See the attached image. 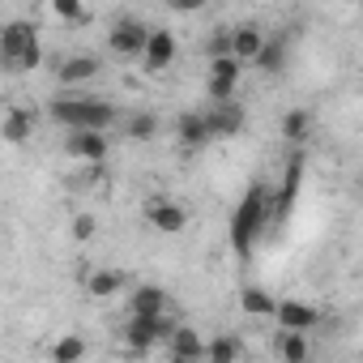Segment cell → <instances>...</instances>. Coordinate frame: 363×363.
Listing matches in <instances>:
<instances>
[{
  "instance_id": "cell-29",
  "label": "cell",
  "mask_w": 363,
  "mask_h": 363,
  "mask_svg": "<svg viewBox=\"0 0 363 363\" xmlns=\"http://www.w3.org/2000/svg\"><path fill=\"white\" fill-rule=\"evenodd\" d=\"M39 60H43V43L35 39V43L26 48V56L18 60V69H13V73H30V69H39Z\"/></svg>"
},
{
  "instance_id": "cell-11",
  "label": "cell",
  "mask_w": 363,
  "mask_h": 363,
  "mask_svg": "<svg viewBox=\"0 0 363 363\" xmlns=\"http://www.w3.org/2000/svg\"><path fill=\"white\" fill-rule=\"evenodd\" d=\"M128 316H141V320H154V316H167V291L162 286H137L128 295Z\"/></svg>"
},
{
  "instance_id": "cell-14",
  "label": "cell",
  "mask_w": 363,
  "mask_h": 363,
  "mask_svg": "<svg viewBox=\"0 0 363 363\" xmlns=\"http://www.w3.org/2000/svg\"><path fill=\"white\" fill-rule=\"evenodd\" d=\"M206 120H210V137H235L244 128V107L240 103H227V107H206Z\"/></svg>"
},
{
  "instance_id": "cell-12",
  "label": "cell",
  "mask_w": 363,
  "mask_h": 363,
  "mask_svg": "<svg viewBox=\"0 0 363 363\" xmlns=\"http://www.w3.org/2000/svg\"><path fill=\"white\" fill-rule=\"evenodd\" d=\"M175 141L184 145V150H197V145H206V141H214L210 137V120H206V111H184L175 120Z\"/></svg>"
},
{
  "instance_id": "cell-25",
  "label": "cell",
  "mask_w": 363,
  "mask_h": 363,
  "mask_svg": "<svg viewBox=\"0 0 363 363\" xmlns=\"http://www.w3.org/2000/svg\"><path fill=\"white\" fill-rule=\"evenodd\" d=\"M206 73H210V77H218V82H240L244 65H240L235 56H223V60H206Z\"/></svg>"
},
{
  "instance_id": "cell-2",
  "label": "cell",
  "mask_w": 363,
  "mask_h": 363,
  "mask_svg": "<svg viewBox=\"0 0 363 363\" xmlns=\"http://www.w3.org/2000/svg\"><path fill=\"white\" fill-rule=\"evenodd\" d=\"M269 214H274V197H269V189H265V184H252V189L244 193L240 210L231 214V248H235L240 257L252 252V244H257V235L265 231Z\"/></svg>"
},
{
  "instance_id": "cell-31",
  "label": "cell",
  "mask_w": 363,
  "mask_h": 363,
  "mask_svg": "<svg viewBox=\"0 0 363 363\" xmlns=\"http://www.w3.org/2000/svg\"><path fill=\"white\" fill-rule=\"evenodd\" d=\"M359 197H363V171H359Z\"/></svg>"
},
{
  "instance_id": "cell-5",
  "label": "cell",
  "mask_w": 363,
  "mask_h": 363,
  "mask_svg": "<svg viewBox=\"0 0 363 363\" xmlns=\"http://www.w3.org/2000/svg\"><path fill=\"white\" fill-rule=\"evenodd\" d=\"M35 39H39V30H35V22H26V18L0 26V60H5V69H9V73L18 69V60L26 56V48H30Z\"/></svg>"
},
{
  "instance_id": "cell-1",
  "label": "cell",
  "mask_w": 363,
  "mask_h": 363,
  "mask_svg": "<svg viewBox=\"0 0 363 363\" xmlns=\"http://www.w3.org/2000/svg\"><path fill=\"white\" fill-rule=\"evenodd\" d=\"M52 120L65 124L69 133H107L116 124V107L107 99H73V94H56L52 99Z\"/></svg>"
},
{
  "instance_id": "cell-17",
  "label": "cell",
  "mask_w": 363,
  "mask_h": 363,
  "mask_svg": "<svg viewBox=\"0 0 363 363\" xmlns=\"http://www.w3.org/2000/svg\"><path fill=\"white\" fill-rule=\"evenodd\" d=\"M99 69H103V65H99L94 56H69L56 77H60V86H82V82H94Z\"/></svg>"
},
{
  "instance_id": "cell-6",
  "label": "cell",
  "mask_w": 363,
  "mask_h": 363,
  "mask_svg": "<svg viewBox=\"0 0 363 363\" xmlns=\"http://www.w3.org/2000/svg\"><path fill=\"white\" fill-rule=\"evenodd\" d=\"M145 223L162 235H179L189 227V210L179 206V201H167V197H150L145 201Z\"/></svg>"
},
{
  "instance_id": "cell-9",
  "label": "cell",
  "mask_w": 363,
  "mask_h": 363,
  "mask_svg": "<svg viewBox=\"0 0 363 363\" xmlns=\"http://www.w3.org/2000/svg\"><path fill=\"white\" fill-rule=\"evenodd\" d=\"M320 325V308L303 303V299H282L278 303V329H295V333H312Z\"/></svg>"
},
{
  "instance_id": "cell-4",
  "label": "cell",
  "mask_w": 363,
  "mask_h": 363,
  "mask_svg": "<svg viewBox=\"0 0 363 363\" xmlns=\"http://www.w3.org/2000/svg\"><path fill=\"white\" fill-rule=\"evenodd\" d=\"M150 30H154V26H145L141 18H120V22H111V30H107V48H111L116 56H124V60H141V56H145V43H150Z\"/></svg>"
},
{
  "instance_id": "cell-10",
  "label": "cell",
  "mask_w": 363,
  "mask_h": 363,
  "mask_svg": "<svg viewBox=\"0 0 363 363\" xmlns=\"http://www.w3.org/2000/svg\"><path fill=\"white\" fill-rule=\"evenodd\" d=\"M265 39H269V35H265L261 26H252V22L235 26V30H231V52H235V60H240V65H257Z\"/></svg>"
},
{
  "instance_id": "cell-22",
  "label": "cell",
  "mask_w": 363,
  "mask_h": 363,
  "mask_svg": "<svg viewBox=\"0 0 363 363\" xmlns=\"http://www.w3.org/2000/svg\"><path fill=\"white\" fill-rule=\"evenodd\" d=\"M82 359H86V337L65 333L52 342V363H82Z\"/></svg>"
},
{
  "instance_id": "cell-3",
  "label": "cell",
  "mask_w": 363,
  "mask_h": 363,
  "mask_svg": "<svg viewBox=\"0 0 363 363\" xmlns=\"http://www.w3.org/2000/svg\"><path fill=\"white\" fill-rule=\"evenodd\" d=\"M179 329V320L167 312V316H154V320H141V316H128V325H124V342L141 354V350H154V346H167L171 342V333Z\"/></svg>"
},
{
  "instance_id": "cell-18",
  "label": "cell",
  "mask_w": 363,
  "mask_h": 363,
  "mask_svg": "<svg viewBox=\"0 0 363 363\" xmlns=\"http://www.w3.org/2000/svg\"><path fill=\"white\" fill-rule=\"evenodd\" d=\"M240 308L248 316H278V299L269 291H261V286H244L240 291Z\"/></svg>"
},
{
  "instance_id": "cell-7",
  "label": "cell",
  "mask_w": 363,
  "mask_h": 363,
  "mask_svg": "<svg viewBox=\"0 0 363 363\" xmlns=\"http://www.w3.org/2000/svg\"><path fill=\"white\" fill-rule=\"evenodd\" d=\"M107 150H111L107 133H69L65 137V154L69 158H82L90 167H103L107 162Z\"/></svg>"
},
{
  "instance_id": "cell-20",
  "label": "cell",
  "mask_w": 363,
  "mask_h": 363,
  "mask_svg": "<svg viewBox=\"0 0 363 363\" xmlns=\"http://www.w3.org/2000/svg\"><path fill=\"white\" fill-rule=\"evenodd\" d=\"M240 354H244L240 337H235V333H218V337H210L206 363H240Z\"/></svg>"
},
{
  "instance_id": "cell-8",
  "label": "cell",
  "mask_w": 363,
  "mask_h": 363,
  "mask_svg": "<svg viewBox=\"0 0 363 363\" xmlns=\"http://www.w3.org/2000/svg\"><path fill=\"white\" fill-rule=\"evenodd\" d=\"M171 60H175V35L167 26H154L141 65H145V73H162V69H171Z\"/></svg>"
},
{
  "instance_id": "cell-21",
  "label": "cell",
  "mask_w": 363,
  "mask_h": 363,
  "mask_svg": "<svg viewBox=\"0 0 363 363\" xmlns=\"http://www.w3.org/2000/svg\"><path fill=\"white\" fill-rule=\"evenodd\" d=\"M120 286H124V274H120V269H94V274L86 278V291H90L94 299H111Z\"/></svg>"
},
{
  "instance_id": "cell-19",
  "label": "cell",
  "mask_w": 363,
  "mask_h": 363,
  "mask_svg": "<svg viewBox=\"0 0 363 363\" xmlns=\"http://www.w3.org/2000/svg\"><path fill=\"white\" fill-rule=\"evenodd\" d=\"M282 65H286V35H269L261 56H257V69L261 73H282Z\"/></svg>"
},
{
  "instance_id": "cell-24",
  "label": "cell",
  "mask_w": 363,
  "mask_h": 363,
  "mask_svg": "<svg viewBox=\"0 0 363 363\" xmlns=\"http://www.w3.org/2000/svg\"><path fill=\"white\" fill-rule=\"evenodd\" d=\"M308 128H312V116H308L303 107L286 111V120H282V137H291V141H303V137H308Z\"/></svg>"
},
{
  "instance_id": "cell-16",
  "label": "cell",
  "mask_w": 363,
  "mask_h": 363,
  "mask_svg": "<svg viewBox=\"0 0 363 363\" xmlns=\"http://www.w3.org/2000/svg\"><path fill=\"white\" fill-rule=\"evenodd\" d=\"M274 346H278L282 363H308V359H312V342H308V333H295V329H278Z\"/></svg>"
},
{
  "instance_id": "cell-13",
  "label": "cell",
  "mask_w": 363,
  "mask_h": 363,
  "mask_svg": "<svg viewBox=\"0 0 363 363\" xmlns=\"http://www.w3.org/2000/svg\"><path fill=\"white\" fill-rule=\"evenodd\" d=\"M167 350H171L175 359H193V363H206V350H210V342H206V337H201L197 329H189V325H179V329L171 333Z\"/></svg>"
},
{
  "instance_id": "cell-26",
  "label": "cell",
  "mask_w": 363,
  "mask_h": 363,
  "mask_svg": "<svg viewBox=\"0 0 363 363\" xmlns=\"http://www.w3.org/2000/svg\"><path fill=\"white\" fill-rule=\"evenodd\" d=\"M52 13H56L60 22H86V5H82V0H56Z\"/></svg>"
},
{
  "instance_id": "cell-23",
  "label": "cell",
  "mask_w": 363,
  "mask_h": 363,
  "mask_svg": "<svg viewBox=\"0 0 363 363\" xmlns=\"http://www.w3.org/2000/svg\"><path fill=\"white\" fill-rule=\"evenodd\" d=\"M128 137H133V141H154V137H158V116L137 111V116L128 120Z\"/></svg>"
},
{
  "instance_id": "cell-15",
  "label": "cell",
  "mask_w": 363,
  "mask_h": 363,
  "mask_svg": "<svg viewBox=\"0 0 363 363\" xmlns=\"http://www.w3.org/2000/svg\"><path fill=\"white\" fill-rule=\"evenodd\" d=\"M0 137H5L9 145H22L26 137H35V111L9 107V111H5V124H0Z\"/></svg>"
},
{
  "instance_id": "cell-27",
  "label": "cell",
  "mask_w": 363,
  "mask_h": 363,
  "mask_svg": "<svg viewBox=\"0 0 363 363\" xmlns=\"http://www.w3.org/2000/svg\"><path fill=\"white\" fill-rule=\"evenodd\" d=\"M69 231H73V240H77V244H86V240H94V235H99V218H94V214H77Z\"/></svg>"
},
{
  "instance_id": "cell-30",
  "label": "cell",
  "mask_w": 363,
  "mask_h": 363,
  "mask_svg": "<svg viewBox=\"0 0 363 363\" xmlns=\"http://www.w3.org/2000/svg\"><path fill=\"white\" fill-rule=\"evenodd\" d=\"M167 363H193V359H175V354H171V359H167Z\"/></svg>"
},
{
  "instance_id": "cell-28",
  "label": "cell",
  "mask_w": 363,
  "mask_h": 363,
  "mask_svg": "<svg viewBox=\"0 0 363 363\" xmlns=\"http://www.w3.org/2000/svg\"><path fill=\"white\" fill-rule=\"evenodd\" d=\"M206 56H210V60L235 56V52H231V30H214V35H210V48H206Z\"/></svg>"
}]
</instances>
